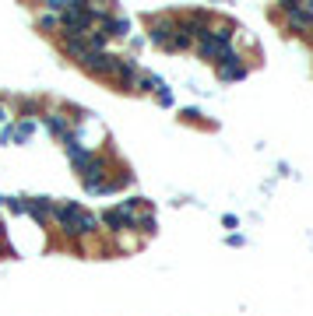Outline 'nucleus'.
<instances>
[{"mask_svg": "<svg viewBox=\"0 0 313 316\" xmlns=\"http://www.w3.org/2000/svg\"><path fill=\"white\" fill-rule=\"evenodd\" d=\"M148 42L166 53H183V50H193V39L183 32V25L176 21V14H155L148 18Z\"/></svg>", "mask_w": 313, "mask_h": 316, "instance_id": "nucleus-1", "label": "nucleus"}, {"mask_svg": "<svg viewBox=\"0 0 313 316\" xmlns=\"http://www.w3.org/2000/svg\"><path fill=\"white\" fill-rule=\"evenodd\" d=\"M53 207H56L53 197H25V218L32 225H39V229H50Z\"/></svg>", "mask_w": 313, "mask_h": 316, "instance_id": "nucleus-2", "label": "nucleus"}, {"mask_svg": "<svg viewBox=\"0 0 313 316\" xmlns=\"http://www.w3.org/2000/svg\"><path fill=\"white\" fill-rule=\"evenodd\" d=\"M215 74L222 81H240L243 74H246V64H243V56L240 53H229L222 64H215Z\"/></svg>", "mask_w": 313, "mask_h": 316, "instance_id": "nucleus-3", "label": "nucleus"}, {"mask_svg": "<svg viewBox=\"0 0 313 316\" xmlns=\"http://www.w3.org/2000/svg\"><path fill=\"white\" fill-rule=\"evenodd\" d=\"M7 249V235H0V253H4Z\"/></svg>", "mask_w": 313, "mask_h": 316, "instance_id": "nucleus-4", "label": "nucleus"}]
</instances>
